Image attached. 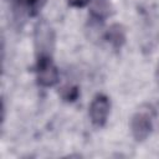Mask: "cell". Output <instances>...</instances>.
I'll list each match as a JSON object with an SVG mask.
<instances>
[{"mask_svg":"<svg viewBox=\"0 0 159 159\" xmlns=\"http://www.w3.org/2000/svg\"><path fill=\"white\" fill-rule=\"evenodd\" d=\"M55 31L48 22L41 20L36 24L34 31L35 51L37 57H52L55 48Z\"/></svg>","mask_w":159,"mask_h":159,"instance_id":"6da1fadb","label":"cell"},{"mask_svg":"<svg viewBox=\"0 0 159 159\" xmlns=\"http://www.w3.org/2000/svg\"><path fill=\"white\" fill-rule=\"evenodd\" d=\"M155 80H157V83L159 86V63L157 66V71H155Z\"/></svg>","mask_w":159,"mask_h":159,"instance_id":"30bf717a","label":"cell"},{"mask_svg":"<svg viewBox=\"0 0 159 159\" xmlns=\"http://www.w3.org/2000/svg\"><path fill=\"white\" fill-rule=\"evenodd\" d=\"M61 96L65 101L67 102H73L75 99H77L78 97V88L75 86H70V87H65L61 91Z\"/></svg>","mask_w":159,"mask_h":159,"instance_id":"ba28073f","label":"cell"},{"mask_svg":"<svg viewBox=\"0 0 159 159\" xmlns=\"http://www.w3.org/2000/svg\"><path fill=\"white\" fill-rule=\"evenodd\" d=\"M104 37L108 41V43H111V46L113 48L119 50L124 45V42H125V31H124V29H123L122 25L113 24L106 31Z\"/></svg>","mask_w":159,"mask_h":159,"instance_id":"5b68a950","label":"cell"},{"mask_svg":"<svg viewBox=\"0 0 159 159\" xmlns=\"http://www.w3.org/2000/svg\"><path fill=\"white\" fill-rule=\"evenodd\" d=\"M111 111V101L106 94H97L89 104V119L93 125L101 128L107 123Z\"/></svg>","mask_w":159,"mask_h":159,"instance_id":"3957f363","label":"cell"},{"mask_svg":"<svg viewBox=\"0 0 159 159\" xmlns=\"http://www.w3.org/2000/svg\"><path fill=\"white\" fill-rule=\"evenodd\" d=\"M15 9L26 11L29 15H35L45 2V0H11Z\"/></svg>","mask_w":159,"mask_h":159,"instance_id":"52a82bcc","label":"cell"},{"mask_svg":"<svg viewBox=\"0 0 159 159\" xmlns=\"http://www.w3.org/2000/svg\"><path fill=\"white\" fill-rule=\"evenodd\" d=\"M67 2L73 7H83L91 2V0H67Z\"/></svg>","mask_w":159,"mask_h":159,"instance_id":"9c48e42d","label":"cell"},{"mask_svg":"<svg viewBox=\"0 0 159 159\" xmlns=\"http://www.w3.org/2000/svg\"><path fill=\"white\" fill-rule=\"evenodd\" d=\"M129 128H130V133L134 140L143 142L152 133V129H153L152 118L145 112H137L130 118Z\"/></svg>","mask_w":159,"mask_h":159,"instance_id":"277c9868","label":"cell"},{"mask_svg":"<svg viewBox=\"0 0 159 159\" xmlns=\"http://www.w3.org/2000/svg\"><path fill=\"white\" fill-rule=\"evenodd\" d=\"M36 78L40 86L52 87L58 82V70L52 61V57H37L36 60Z\"/></svg>","mask_w":159,"mask_h":159,"instance_id":"7a4b0ae2","label":"cell"},{"mask_svg":"<svg viewBox=\"0 0 159 159\" xmlns=\"http://www.w3.org/2000/svg\"><path fill=\"white\" fill-rule=\"evenodd\" d=\"M91 20L102 22L111 14L109 0H91Z\"/></svg>","mask_w":159,"mask_h":159,"instance_id":"8992f818","label":"cell"}]
</instances>
